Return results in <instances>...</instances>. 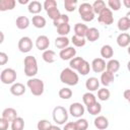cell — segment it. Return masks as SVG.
I'll list each match as a JSON object with an SVG mask.
<instances>
[{
	"label": "cell",
	"instance_id": "obj_1",
	"mask_svg": "<svg viewBox=\"0 0 130 130\" xmlns=\"http://www.w3.org/2000/svg\"><path fill=\"white\" fill-rule=\"evenodd\" d=\"M60 80H61L62 83H65L69 86H74L78 83L79 77H78V74L73 69H71L69 67V68H64L61 71Z\"/></svg>",
	"mask_w": 130,
	"mask_h": 130
},
{
	"label": "cell",
	"instance_id": "obj_2",
	"mask_svg": "<svg viewBox=\"0 0 130 130\" xmlns=\"http://www.w3.org/2000/svg\"><path fill=\"white\" fill-rule=\"evenodd\" d=\"M24 74L28 77H32L38 73L39 67H38V62L36 57L34 56H26L24 58Z\"/></svg>",
	"mask_w": 130,
	"mask_h": 130
},
{
	"label": "cell",
	"instance_id": "obj_3",
	"mask_svg": "<svg viewBox=\"0 0 130 130\" xmlns=\"http://www.w3.org/2000/svg\"><path fill=\"white\" fill-rule=\"evenodd\" d=\"M78 12H79V15L81 17V19L83 21H92L94 19V12H93V9H92V5L87 3V2H84V3H81L78 7Z\"/></svg>",
	"mask_w": 130,
	"mask_h": 130
},
{
	"label": "cell",
	"instance_id": "obj_4",
	"mask_svg": "<svg viewBox=\"0 0 130 130\" xmlns=\"http://www.w3.org/2000/svg\"><path fill=\"white\" fill-rule=\"evenodd\" d=\"M26 85L30 89V92L36 96L42 95L45 89V84L40 78H29L26 82Z\"/></svg>",
	"mask_w": 130,
	"mask_h": 130
},
{
	"label": "cell",
	"instance_id": "obj_5",
	"mask_svg": "<svg viewBox=\"0 0 130 130\" xmlns=\"http://www.w3.org/2000/svg\"><path fill=\"white\" fill-rule=\"evenodd\" d=\"M52 116H53L54 122H56V124H58V125L65 124V122L68 120V112L62 106L55 107L54 110H53Z\"/></svg>",
	"mask_w": 130,
	"mask_h": 130
},
{
	"label": "cell",
	"instance_id": "obj_6",
	"mask_svg": "<svg viewBox=\"0 0 130 130\" xmlns=\"http://www.w3.org/2000/svg\"><path fill=\"white\" fill-rule=\"evenodd\" d=\"M16 71L12 68H5L0 74V79L4 84H13L16 80Z\"/></svg>",
	"mask_w": 130,
	"mask_h": 130
},
{
	"label": "cell",
	"instance_id": "obj_7",
	"mask_svg": "<svg viewBox=\"0 0 130 130\" xmlns=\"http://www.w3.org/2000/svg\"><path fill=\"white\" fill-rule=\"evenodd\" d=\"M98 20L100 23L102 24H106V25H110L113 23L114 21V17H113V12L110 8H105L98 16Z\"/></svg>",
	"mask_w": 130,
	"mask_h": 130
},
{
	"label": "cell",
	"instance_id": "obj_8",
	"mask_svg": "<svg viewBox=\"0 0 130 130\" xmlns=\"http://www.w3.org/2000/svg\"><path fill=\"white\" fill-rule=\"evenodd\" d=\"M32 41L29 37H22L18 41V50L21 53H28L32 49Z\"/></svg>",
	"mask_w": 130,
	"mask_h": 130
},
{
	"label": "cell",
	"instance_id": "obj_9",
	"mask_svg": "<svg viewBox=\"0 0 130 130\" xmlns=\"http://www.w3.org/2000/svg\"><path fill=\"white\" fill-rule=\"evenodd\" d=\"M90 66H91V69L93 70V72L103 73L106 70L107 64H106V61L103 58H95V59L92 60Z\"/></svg>",
	"mask_w": 130,
	"mask_h": 130
},
{
	"label": "cell",
	"instance_id": "obj_10",
	"mask_svg": "<svg viewBox=\"0 0 130 130\" xmlns=\"http://www.w3.org/2000/svg\"><path fill=\"white\" fill-rule=\"evenodd\" d=\"M84 107L80 103H73L69 107V114L75 118H81V116L84 114Z\"/></svg>",
	"mask_w": 130,
	"mask_h": 130
},
{
	"label": "cell",
	"instance_id": "obj_11",
	"mask_svg": "<svg viewBox=\"0 0 130 130\" xmlns=\"http://www.w3.org/2000/svg\"><path fill=\"white\" fill-rule=\"evenodd\" d=\"M49 46H50V40H49V38L47 36L42 35V36H39L37 38V40H36V47H37L38 50L46 51V50H48Z\"/></svg>",
	"mask_w": 130,
	"mask_h": 130
},
{
	"label": "cell",
	"instance_id": "obj_12",
	"mask_svg": "<svg viewBox=\"0 0 130 130\" xmlns=\"http://www.w3.org/2000/svg\"><path fill=\"white\" fill-rule=\"evenodd\" d=\"M75 55H76V50L73 47H67V48L61 50L59 53V57L64 61L73 59L75 57Z\"/></svg>",
	"mask_w": 130,
	"mask_h": 130
},
{
	"label": "cell",
	"instance_id": "obj_13",
	"mask_svg": "<svg viewBox=\"0 0 130 130\" xmlns=\"http://www.w3.org/2000/svg\"><path fill=\"white\" fill-rule=\"evenodd\" d=\"M17 117H18V116H17V112H16L15 109H13V108H6V109H4L3 112H2V117H1V118L5 119V120L8 121V122H12V121L15 120Z\"/></svg>",
	"mask_w": 130,
	"mask_h": 130
},
{
	"label": "cell",
	"instance_id": "obj_14",
	"mask_svg": "<svg viewBox=\"0 0 130 130\" xmlns=\"http://www.w3.org/2000/svg\"><path fill=\"white\" fill-rule=\"evenodd\" d=\"M117 44L121 48H126L130 46V35L127 32H121L117 37Z\"/></svg>",
	"mask_w": 130,
	"mask_h": 130
},
{
	"label": "cell",
	"instance_id": "obj_15",
	"mask_svg": "<svg viewBox=\"0 0 130 130\" xmlns=\"http://www.w3.org/2000/svg\"><path fill=\"white\" fill-rule=\"evenodd\" d=\"M93 124L99 130H106L109 127V121L105 116H98L94 119Z\"/></svg>",
	"mask_w": 130,
	"mask_h": 130
},
{
	"label": "cell",
	"instance_id": "obj_16",
	"mask_svg": "<svg viewBox=\"0 0 130 130\" xmlns=\"http://www.w3.org/2000/svg\"><path fill=\"white\" fill-rule=\"evenodd\" d=\"M100 86V80L96 77H89L85 81V87L88 89V91H95L99 89Z\"/></svg>",
	"mask_w": 130,
	"mask_h": 130
},
{
	"label": "cell",
	"instance_id": "obj_17",
	"mask_svg": "<svg viewBox=\"0 0 130 130\" xmlns=\"http://www.w3.org/2000/svg\"><path fill=\"white\" fill-rule=\"evenodd\" d=\"M10 92L15 96H20L25 92V86L20 82H15L11 85Z\"/></svg>",
	"mask_w": 130,
	"mask_h": 130
},
{
	"label": "cell",
	"instance_id": "obj_18",
	"mask_svg": "<svg viewBox=\"0 0 130 130\" xmlns=\"http://www.w3.org/2000/svg\"><path fill=\"white\" fill-rule=\"evenodd\" d=\"M114 79H115L114 74L109 72V71H107V70H105L101 75V83L103 85H105V86H109L110 84H112Z\"/></svg>",
	"mask_w": 130,
	"mask_h": 130
},
{
	"label": "cell",
	"instance_id": "obj_19",
	"mask_svg": "<svg viewBox=\"0 0 130 130\" xmlns=\"http://www.w3.org/2000/svg\"><path fill=\"white\" fill-rule=\"evenodd\" d=\"M42 9H43V5H42V3L39 2V1L34 0V1H30V2L28 3L27 10H28V12L31 13V14L38 15V13H40Z\"/></svg>",
	"mask_w": 130,
	"mask_h": 130
},
{
	"label": "cell",
	"instance_id": "obj_20",
	"mask_svg": "<svg viewBox=\"0 0 130 130\" xmlns=\"http://www.w3.org/2000/svg\"><path fill=\"white\" fill-rule=\"evenodd\" d=\"M87 31H88V27H87V25L84 24V23L77 22V23L74 25V32H75V35L78 36V37L85 38Z\"/></svg>",
	"mask_w": 130,
	"mask_h": 130
},
{
	"label": "cell",
	"instance_id": "obj_21",
	"mask_svg": "<svg viewBox=\"0 0 130 130\" xmlns=\"http://www.w3.org/2000/svg\"><path fill=\"white\" fill-rule=\"evenodd\" d=\"M15 24H16V27L18 29H25L29 25V19L26 16H23V15L18 16L15 20Z\"/></svg>",
	"mask_w": 130,
	"mask_h": 130
},
{
	"label": "cell",
	"instance_id": "obj_22",
	"mask_svg": "<svg viewBox=\"0 0 130 130\" xmlns=\"http://www.w3.org/2000/svg\"><path fill=\"white\" fill-rule=\"evenodd\" d=\"M85 39L89 42H95L96 40L100 39V30L96 28V27H90L88 28V31L86 34V37Z\"/></svg>",
	"mask_w": 130,
	"mask_h": 130
},
{
	"label": "cell",
	"instance_id": "obj_23",
	"mask_svg": "<svg viewBox=\"0 0 130 130\" xmlns=\"http://www.w3.org/2000/svg\"><path fill=\"white\" fill-rule=\"evenodd\" d=\"M101 56L103 59H111L114 55V50L110 45H104L101 48Z\"/></svg>",
	"mask_w": 130,
	"mask_h": 130
},
{
	"label": "cell",
	"instance_id": "obj_24",
	"mask_svg": "<svg viewBox=\"0 0 130 130\" xmlns=\"http://www.w3.org/2000/svg\"><path fill=\"white\" fill-rule=\"evenodd\" d=\"M120 69V62L116 59H110L109 62L107 63V67L106 70L111 72V73H116L118 70Z\"/></svg>",
	"mask_w": 130,
	"mask_h": 130
},
{
	"label": "cell",
	"instance_id": "obj_25",
	"mask_svg": "<svg viewBox=\"0 0 130 130\" xmlns=\"http://www.w3.org/2000/svg\"><path fill=\"white\" fill-rule=\"evenodd\" d=\"M117 27H118V29L121 30V31H126V30H128V29L130 28V20H129L126 16L121 17V18L118 20V22H117Z\"/></svg>",
	"mask_w": 130,
	"mask_h": 130
},
{
	"label": "cell",
	"instance_id": "obj_26",
	"mask_svg": "<svg viewBox=\"0 0 130 130\" xmlns=\"http://www.w3.org/2000/svg\"><path fill=\"white\" fill-rule=\"evenodd\" d=\"M15 0H1L0 1V11L12 10L15 7Z\"/></svg>",
	"mask_w": 130,
	"mask_h": 130
},
{
	"label": "cell",
	"instance_id": "obj_27",
	"mask_svg": "<svg viewBox=\"0 0 130 130\" xmlns=\"http://www.w3.org/2000/svg\"><path fill=\"white\" fill-rule=\"evenodd\" d=\"M31 22H32V25L35 27H37V28H43L46 25V18L44 16H41V15L38 14V15L32 16Z\"/></svg>",
	"mask_w": 130,
	"mask_h": 130
},
{
	"label": "cell",
	"instance_id": "obj_28",
	"mask_svg": "<svg viewBox=\"0 0 130 130\" xmlns=\"http://www.w3.org/2000/svg\"><path fill=\"white\" fill-rule=\"evenodd\" d=\"M42 58L47 63H53V62H55V59H56V53L53 50H49L48 49V50L43 52Z\"/></svg>",
	"mask_w": 130,
	"mask_h": 130
},
{
	"label": "cell",
	"instance_id": "obj_29",
	"mask_svg": "<svg viewBox=\"0 0 130 130\" xmlns=\"http://www.w3.org/2000/svg\"><path fill=\"white\" fill-rule=\"evenodd\" d=\"M82 101H83V104L86 107H88V106H91L92 104H94L96 102V98L92 92L88 91V92H85L82 95Z\"/></svg>",
	"mask_w": 130,
	"mask_h": 130
},
{
	"label": "cell",
	"instance_id": "obj_30",
	"mask_svg": "<svg viewBox=\"0 0 130 130\" xmlns=\"http://www.w3.org/2000/svg\"><path fill=\"white\" fill-rule=\"evenodd\" d=\"M68 45H69V40H68V38H66V37H58V38H56V40H55V46H56L58 49L63 50V49H65V48H67Z\"/></svg>",
	"mask_w": 130,
	"mask_h": 130
},
{
	"label": "cell",
	"instance_id": "obj_31",
	"mask_svg": "<svg viewBox=\"0 0 130 130\" xmlns=\"http://www.w3.org/2000/svg\"><path fill=\"white\" fill-rule=\"evenodd\" d=\"M91 5H92V9H93L94 14H98V15L106 8V3L103 0H95Z\"/></svg>",
	"mask_w": 130,
	"mask_h": 130
},
{
	"label": "cell",
	"instance_id": "obj_32",
	"mask_svg": "<svg viewBox=\"0 0 130 130\" xmlns=\"http://www.w3.org/2000/svg\"><path fill=\"white\" fill-rule=\"evenodd\" d=\"M24 128V120L21 117H17L15 120L11 122V130H23Z\"/></svg>",
	"mask_w": 130,
	"mask_h": 130
},
{
	"label": "cell",
	"instance_id": "obj_33",
	"mask_svg": "<svg viewBox=\"0 0 130 130\" xmlns=\"http://www.w3.org/2000/svg\"><path fill=\"white\" fill-rule=\"evenodd\" d=\"M101 111H102V105H101L100 103H98V102H95V103L92 104L91 106H88V107H87V112H88L90 115H93V116L100 114Z\"/></svg>",
	"mask_w": 130,
	"mask_h": 130
},
{
	"label": "cell",
	"instance_id": "obj_34",
	"mask_svg": "<svg viewBox=\"0 0 130 130\" xmlns=\"http://www.w3.org/2000/svg\"><path fill=\"white\" fill-rule=\"evenodd\" d=\"M83 61H84V59H83L82 57H74L73 59L70 60L69 66H70V68L73 69V70H78V68L80 67V65H81V63H82Z\"/></svg>",
	"mask_w": 130,
	"mask_h": 130
},
{
	"label": "cell",
	"instance_id": "obj_35",
	"mask_svg": "<svg viewBox=\"0 0 130 130\" xmlns=\"http://www.w3.org/2000/svg\"><path fill=\"white\" fill-rule=\"evenodd\" d=\"M68 22H69V17H68V15H67V14H61L57 19H55V20L53 21V24H54V26L59 27L60 25L66 24V23H68Z\"/></svg>",
	"mask_w": 130,
	"mask_h": 130
},
{
	"label": "cell",
	"instance_id": "obj_36",
	"mask_svg": "<svg viewBox=\"0 0 130 130\" xmlns=\"http://www.w3.org/2000/svg\"><path fill=\"white\" fill-rule=\"evenodd\" d=\"M71 42H72V44H73L75 47L80 48V47H83V46L85 45V43H86V39L74 35V36H72V38H71Z\"/></svg>",
	"mask_w": 130,
	"mask_h": 130
},
{
	"label": "cell",
	"instance_id": "obj_37",
	"mask_svg": "<svg viewBox=\"0 0 130 130\" xmlns=\"http://www.w3.org/2000/svg\"><path fill=\"white\" fill-rule=\"evenodd\" d=\"M110 95H111L110 90L108 88H106V87H103V88H101V89L98 90V98L101 101H103V102L108 101L110 99Z\"/></svg>",
	"mask_w": 130,
	"mask_h": 130
},
{
	"label": "cell",
	"instance_id": "obj_38",
	"mask_svg": "<svg viewBox=\"0 0 130 130\" xmlns=\"http://www.w3.org/2000/svg\"><path fill=\"white\" fill-rule=\"evenodd\" d=\"M58 94H59V96H60L62 100H69V99L72 96L73 92H72V90H71L69 87H63V88H61V89L59 90Z\"/></svg>",
	"mask_w": 130,
	"mask_h": 130
},
{
	"label": "cell",
	"instance_id": "obj_39",
	"mask_svg": "<svg viewBox=\"0 0 130 130\" xmlns=\"http://www.w3.org/2000/svg\"><path fill=\"white\" fill-rule=\"evenodd\" d=\"M70 29H71L70 24L66 23V24H62L59 27H57V32L60 37H66L70 32Z\"/></svg>",
	"mask_w": 130,
	"mask_h": 130
},
{
	"label": "cell",
	"instance_id": "obj_40",
	"mask_svg": "<svg viewBox=\"0 0 130 130\" xmlns=\"http://www.w3.org/2000/svg\"><path fill=\"white\" fill-rule=\"evenodd\" d=\"M75 126H76V130H87L88 122L86 119L78 118V120L75 122Z\"/></svg>",
	"mask_w": 130,
	"mask_h": 130
},
{
	"label": "cell",
	"instance_id": "obj_41",
	"mask_svg": "<svg viewBox=\"0 0 130 130\" xmlns=\"http://www.w3.org/2000/svg\"><path fill=\"white\" fill-rule=\"evenodd\" d=\"M76 6H77V0H65L64 1L65 10H67L68 12L74 11Z\"/></svg>",
	"mask_w": 130,
	"mask_h": 130
},
{
	"label": "cell",
	"instance_id": "obj_42",
	"mask_svg": "<svg viewBox=\"0 0 130 130\" xmlns=\"http://www.w3.org/2000/svg\"><path fill=\"white\" fill-rule=\"evenodd\" d=\"M78 73H80L81 75H86L87 73H89V71H90V65H89V63L86 61V60H84L82 63H81V65H80V67L78 68Z\"/></svg>",
	"mask_w": 130,
	"mask_h": 130
},
{
	"label": "cell",
	"instance_id": "obj_43",
	"mask_svg": "<svg viewBox=\"0 0 130 130\" xmlns=\"http://www.w3.org/2000/svg\"><path fill=\"white\" fill-rule=\"evenodd\" d=\"M52 127V124L51 122H49L48 120H40L37 124V128L38 130H50V128Z\"/></svg>",
	"mask_w": 130,
	"mask_h": 130
},
{
	"label": "cell",
	"instance_id": "obj_44",
	"mask_svg": "<svg viewBox=\"0 0 130 130\" xmlns=\"http://www.w3.org/2000/svg\"><path fill=\"white\" fill-rule=\"evenodd\" d=\"M108 5H109L111 10L118 11L121 8V1L120 0H109L108 1Z\"/></svg>",
	"mask_w": 130,
	"mask_h": 130
},
{
	"label": "cell",
	"instance_id": "obj_45",
	"mask_svg": "<svg viewBox=\"0 0 130 130\" xmlns=\"http://www.w3.org/2000/svg\"><path fill=\"white\" fill-rule=\"evenodd\" d=\"M47 14H48V16H49L53 21H54L55 19H57V18L61 15V13H60V11H59V9H58L57 7L48 10V11H47Z\"/></svg>",
	"mask_w": 130,
	"mask_h": 130
},
{
	"label": "cell",
	"instance_id": "obj_46",
	"mask_svg": "<svg viewBox=\"0 0 130 130\" xmlns=\"http://www.w3.org/2000/svg\"><path fill=\"white\" fill-rule=\"evenodd\" d=\"M43 7L46 11L50 10V9H53V8H56L57 7V2L55 0H46L43 4Z\"/></svg>",
	"mask_w": 130,
	"mask_h": 130
},
{
	"label": "cell",
	"instance_id": "obj_47",
	"mask_svg": "<svg viewBox=\"0 0 130 130\" xmlns=\"http://www.w3.org/2000/svg\"><path fill=\"white\" fill-rule=\"evenodd\" d=\"M9 126V122L6 121L5 119L1 118L0 119V130H7Z\"/></svg>",
	"mask_w": 130,
	"mask_h": 130
},
{
	"label": "cell",
	"instance_id": "obj_48",
	"mask_svg": "<svg viewBox=\"0 0 130 130\" xmlns=\"http://www.w3.org/2000/svg\"><path fill=\"white\" fill-rule=\"evenodd\" d=\"M8 61V56L6 55V53L1 52L0 53V65H5Z\"/></svg>",
	"mask_w": 130,
	"mask_h": 130
},
{
	"label": "cell",
	"instance_id": "obj_49",
	"mask_svg": "<svg viewBox=\"0 0 130 130\" xmlns=\"http://www.w3.org/2000/svg\"><path fill=\"white\" fill-rule=\"evenodd\" d=\"M63 130H76V126H75V122H68L65 124Z\"/></svg>",
	"mask_w": 130,
	"mask_h": 130
},
{
	"label": "cell",
	"instance_id": "obj_50",
	"mask_svg": "<svg viewBox=\"0 0 130 130\" xmlns=\"http://www.w3.org/2000/svg\"><path fill=\"white\" fill-rule=\"evenodd\" d=\"M123 95H124L125 100H126V101H128V103L130 104V89H126V90L124 91Z\"/></svg>",
	"mask_w": 130,
	"mask_h": 130
},
{
	"label": "cell",
	"instance_id": "obj_51",
	"mask_svg": "<svg viewBox=\"0 0 130 130\" xmlns=\"http://www.w3.org/2000/svg\"><path fill=\"white\" fill-rule=\"evenodd\" d=\"M123 4L126 8H130V0H123Z\"/></svg>",
	"mask_w": 130,
	"mask_h": 130
},
{
	"label": "cell",
	"instance_id": "obj_52",
	"mask_svg": "<svg viewBox=\"0 0 130 130\" xmlns=\"http://www.w3.org/2000/svg\"><path fill=\"white\" fill-rule=\"evenodd\" d=\"M50 130H61L57 125H52V127L50 128Z\"/></svg>",
	"mask_w": 130,
	"mask_h": 130
},
{
	"label": "cell",
	"instance_id": "obj_53",
	"mask_svg": "<svg viewBox=\"0 0 130 130\" xmlns=\"http://www.w3.org/2000/svg\"><path fill=\"white\" fill-rule=\"evenodd\" d=\"M18 2H19L20 4H26V3H29V1H28V0H24V1H23V0H19Z\"/></svg>",
	"mask_w": 130,
	"mask_h": 130
},
{
	"label": "cell",
	"instance_id": "obj_54",
	"mask_svg": "<svg viewBox=\"0 0 130 130\" xmlns=\"http://www.w3.org/2000/svg\"><path fill=\"white\" fill-rule=\"evenodd\" d=\"M0 35H1V41H0V43H3V40H4V35H3V32H2V31H0Z\"/></svg>",
	"mask_w": 130,
	"mask_h": 130
},
{
	"label": "cell",
	"instance_id": "obj_55",
	"mask_svg": "<svg viewBox=\"0 0 130 130\" xmlns=\"http://www.w3.org/2000/svg\"><path fill=\"white\" fill-rule=\"evenodd\" d=\"M126 17H127V18L130 20V11H128V12L126 13Z\"/></svg>",
	"mask_w": 130,
	"mask_h": 130
},
{
	"label": "cell",
	"instance_id": "obj_56",
	"mask_svg": "<svg viewBox=\"0 0 130 130\" xmlns=\"http://www.w3.org/2000/svg\"><path fill=\"white\" fill-rule=\"evenodd\" d=\"M127 69L130 72V61H128V63H127Z\"/></svg>",
	"mask_w": 130,
	"mask_h": 130
},
{
	"label": "cell",
	"instance_id": "obj_57",
	"mask_svg": "<svg viewBox=\"0 0 130 130\" xmlns=\"http://www.w3.org/2000/svg\"><path fill=\"white\" fill-rule=\"evenodd\" d=\"M127 52H128V54H129V55H130V46H129V47H128V49H127Z\"/></svg>",
	"mask_w": 130,
	"mask_h": 130
}]
</instances>
